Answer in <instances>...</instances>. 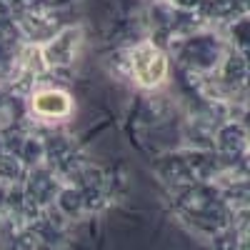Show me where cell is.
<instances>
[{"label":"cell","instance_id":"cell-1","mask_svg":"<svg viewBox=\"0 0 250 250\" xmlns=\"http://www.w3.org/2000/svg\"><path fill=\"white\" fill-rule=\"evenodd\" d=\"M133 62H135V75L140 83H145V85H155V83L165 75V58L150 48V45H143L135 50L133 55Z\"/></svg>","mask_w":250,"mask_h":250},{"label":"cell","instance_id":"cell-2","mask_svg":"<svg viewBox=\"0 0 250 250\" xmlns=\"http://www.w3.org/2000/svg\"><path fill=\"white\" fill-rule=\"evenodd\" d=\"M68 98L62 93H43L35 98V110L38 113H48V115H60L68 110Z\"/></svg>","mask_w":250,"mask_h":250}]
</instances>
